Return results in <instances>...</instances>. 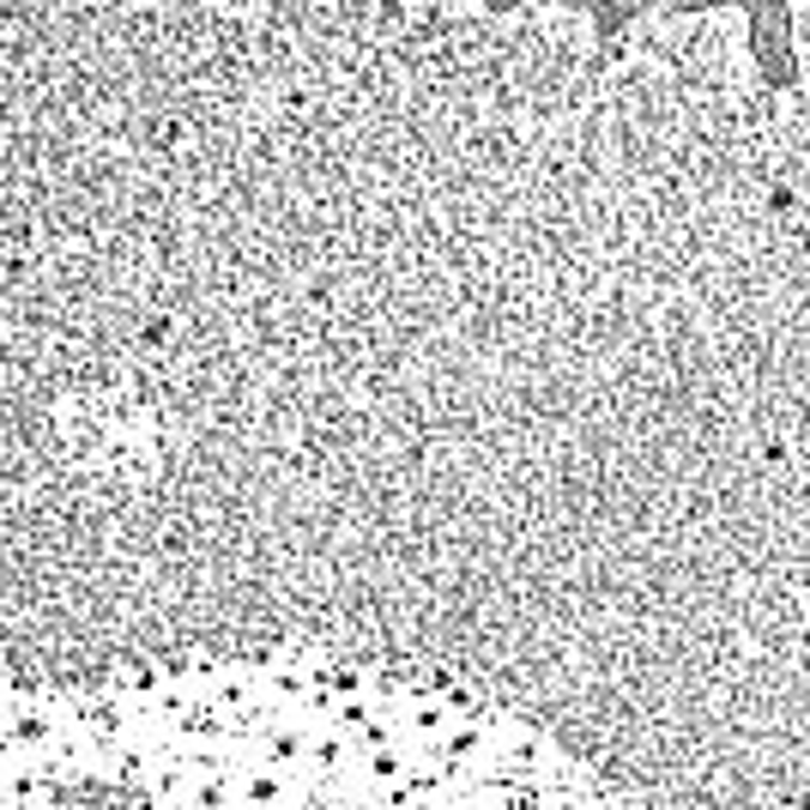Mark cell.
<instances>
[{"mask_svg": "<svg viewBox=\"0 0 810 810\" xmlns=\"http://www.w3.org/2000/svg\"><path fill=\"white\" fill-rule=\"evenodd\" d=\"M7 810H629L581 756L442 677L236 653L12 690Z\"/></svg>", "mask_w": 810, "mask_h": 810, "instance_id": "1", "label": "cell"}]
</instances>
